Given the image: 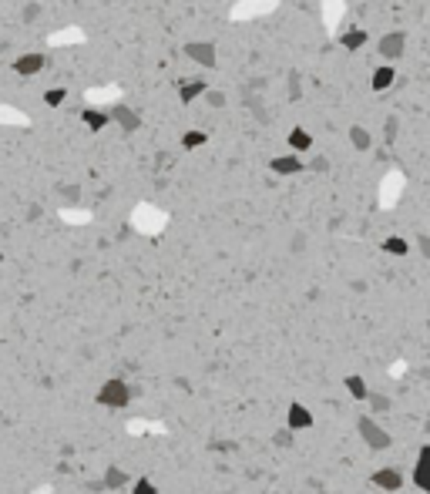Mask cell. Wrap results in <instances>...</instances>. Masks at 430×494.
I'll return each instance as SVG.
<instances>
[{
	"label": "cell",
	"mask_w": 430,
	"mask_h": 494,
	"mask_svg": "<svg viewBox=\"0 0 430 494\" xmlns=\"http://www.w3.org/2000/svg\"><path fill=\"white\" fill-rule=\"evenodd\" d=\"M367 31H346V34H339V44L346 47V51H360L363 44H367Z\"/></svg>",
	"instance_id": "obj_16"
},
{
	"label": "cell",
	"mask_w": 430,
	"mask_h": 494,
	"mask_svg": "<svg viewBox=\"0 0 430 494\" xmlns=\"http://www.w3.org/2000/svg\"><path fill=\"white\" fill-rule=\"evenodd\" d=\"M131 390L125 380H105L101 390H98V403L101 407H128Z\"/></svg>",
	"instance_id": "obj_1"
},
{
	"label": "cell",
	"mask_w": 430,
	"mask_h": 494,
	"mask_svg": "<svg viewBox=\"0 0 430 494\" xmlns=\"http://www.w3.org/2000/svg\"><path fill=\"white\" fill-rule=\"evenodd\" d=\"M370 81H374V91H387L393 81H397V71H393V64H380Z\"/></svg>",
	"instance_id": "obj_12"
},
{
	"label": "cell",
	"mask_w": 430,
	"mask_h": 494,
	"mask_svg": "<svg viewBox=\"0 0 430 494\" xmlns=\"http://www.w3.org/2000/svg\"><path fill=\"white\" fill-rule=\"evenodd\" d=\"M44 64H47V57L38 54V51H34V54H20V57H14V75H20V77L40 75Z\"/></svg>",
	"instance_id": "obj_6"
},
{
	"label": "cell",
	"mask_w": 430,
	"mask_h": 494,
	"mask_svg": "<svg viewBox=\"0 0 430 494\" xmlns=\"http://www.w3.org/2000/svg\"><path fill=\"white\" fill-rule=\"evenodd\" d=\"M202 98H206L212 108H225V95H222V91H208V88H206V95H202Z\"/></svg>",
	"instance_id": "obj_24"
},
{
	"label": "cell",
	"mask_w": 430,
	"mask_h": 494,
	"mask_svg": "<svg viewBox=\"0 0 430 494\" xmlns=\"http://www.w3.org/2000/svg\"><path fill=\"white\" fill-rule=\"evenodd\" d=\"M286 141H289V148H293V152H309V148H313V134L306 132V128H293V132H289V138H286Z\"/></svg>",
	"instance_id": "obj_13"
},
{
	"label": "cell",
	"mask_w": 430,
	"mask_h": 494,
	"mask_svg": "<svg viewBox=\"0 0 430 494\" xmlns=\"http://www.w3.org/2000/svg\"><path fill=\"white\" fill-rule=\"evenodd\" d=\"M387 134H390V138L397 134V118H390V121H387Z\"/></svg>",
	"instance_id": "obj_26"
},
{
	"label": "cell",
	"mask_w": 430,
	"mask_h": 494,
	"mask_svg": "<svg viewBox=\"0 0 430 494\" xmlns=\"http://www.w3.org/2000/svg\"><path fill=\"white\" fill-rule=\"evenodd\" d=\"M302 169H306V165H302L300 152H289V155H276V158H272V162H269V171H272V175H300Z\"/></svg>",
	"instance_id": "obj_5"
},
{
	"label": "cell",
	"mask_w": 430,
	"mask_h": 494,
	"mask_svg": "<svg viewBox=\"0 0 430 494\" xmlns=\"http://www.w3.org/2000/svg\"><path fill=\"white\" fill-rule=\"evenodd\" d=\"M40 14V7L38 3H31V7H24V20H34Z\"/></svg>",
	"instance_id": "obj_25"
},
{
	"label": "cell",
	"mask_w": 430,
	"mask_h": 494,
	"mask_svg": "<svg viewBox=\"0 0 430 494\" xmlns=\"http://www.w3.org/2000/svg\"><path fill=\"white\" fill-rule=\"evenodd\" d=\"M404 47H407V38H404V31H387L383 38L376 40V51H380V57H383L387 64H393L397 57H404Z\"/></svg>",
	"instance_id": "obj_2"
},
{
	"label": "cell",
	"mask_w": 430,
	"mask_h": 494,
	"mask_svg": "<svg viewBox=\"0 0 430 494\" xmlns=\"http://www.w3.org/2000/svg\"><path fill=\"white\" fill-rule=\"evenodd\" d=\"M0 259H3V256H0Z\"/></svg>",
	"instance_id": "obj_27"
},
{
	"label": "cell",
	"mask_w": 430,
	"mask_h": 494,
	"mask_svg": "<svg viewBox=\"0 0 430 494\" xmlns=\"http://www.w3.org/2000/svg\"><path fill=\"white\" fill-rule=\"evenodd\" d=\"M350 145H353L356 152H367L374 145V134L367 132L363 125H350Z\"/></svg>",
	"instance_id": "obj_14"
},
{
	"label": "cell",
	"mask_w": 430,
	"mask_h": 494,
	"mask_svg": "<svg viewBox=\"0 0 430 494\" xmlns=\"http://www.w3.org/2000/svg\"><path fill=\"white\" fill-rule=\"evenodd\" d=\"M356 427H360V438L367 440L370 447H376V451H387V447H390V434H387L374 417H360Z\"/></svg>",
	"instance_id": "obj_3"
},
{
	"label": "cell",
	"mask_w": 430,
	"mask_h": 494,
	"mask_svg": "<svg viewBox=\"0 0 430 494\" xmlns=\"http://www.w3.org/2000/svg\"><path fill=\"white\" fill-rule=\"evenodd\" d=\"M413 484L424 491L427 488V447H420V454H417V464H413Z\"/></svg>",
	"instance_id": "obj_15"
},
{
	"label": "cell",
	"mask_w": 430,
	"mask_h": 494,
	"mask_svg": "<svg viewBox=\"0 0 430 494\" xmlns=\"http://www.w3.org/2000/svg\"><path fill=\"white\" fill-rule=\"evenodd\" d=\"M105 484H108V488H125V484H128V474H125L121 468H112V471L105 474Z\"/></svg>",
	"instance_id": "obj_21"
},
{
	"label": "cell",
	"mask_w": 430,
	"mask_h": 494,
	"mask_svg": "<svg viewBox=\"0 0 430 494\" xmlns=\"http://www.w3.org/2000/svg\"><path fill=\"white\" fill-rule=\"evenodd\" d=\"M383 252H390V256H407V252H410V242H407L404 236H390V239H383Z\"/></svg>",
	"instance_id": "obj_18"
},
{
	"label": "cell",
	"mask_w": 430,
	"mask_h": 494,
	"mask_svg": "<svg viewBox=\"0 0 430 494\" xmlns=\"http://www.w3.org/2000/svg\"><path fill=\"white\" fill-rule=\"evenodd\" d=\"M346 390H350V397L353 400H367V394H370V390H367V380H363V377H346Z\"/></svg>",
	"instance_id": "obj_19"
},
{
	"label": "cell",
	"mask_w": 430,
	"mask_h": 494,
	"mask_svg": "<svg viewBox=\"0 0 430 494\" xmlns=\"http://www.w3.org/2000/svg\"><path fill=\"white\" fill-rule=\"evenodd\" d=\"M206 141H208V134L202 132V128H188V132L182 134V148H185V152L188 148H202Z\"/></svg>",
	"instance_id": "obj_17"
},
{
	"label": "cell",
	"mask_w": 430,
	"mask_h": 494,
	"mask_svg": "<svg viewBox=\"0 0 430 494\" xmlns=\"http://www.w3.org/2000/svg\"><path fill=\"white\" fill-rule=\"evenodd\" d=\"M206 81H202V77H192V81H182V84H178V98H182V101H195V98H202L206 95Z\"/></svg>",
	"instance_id": "obj_11"
},
{
	"label": "cell",
	"mask_w": 430,
	"mask_h": 494,
	"mask_svg": "<svg viewBox=\"0 0 430 494\" xmlns=\"http://www.w3.org/2000/svg\"><path fill=\"white\" fill-rule=\"evenodd\" d=\"M286 427H289V431H309V427H313V414H309V407L293 403V407L286 410Z\"/></svg>",
	"instance_id": "obj_8"
},
{
	"label": "cell",
	"mask_w": 430,
	"mask_h": 494,
	"mask_svg": "<svg viewBox=\"0 0 430 494\" xmlns=\"http://www.w3.org/2000/svg\"><path fill=\"white\" fill-rule=\"evenodd\" d=\"M108 118H112V121H118V128H121V132H138V125H141V118H138V114L131 111L128 105H114L112 111H108Z\"/></svg>",
	"instance_id": "obj_7"
},
{
	"label": "cell",
	"mask_w": 430,
	"mask_h": 494,
	"mask_svg": "<svg viewBox=\"0 0 430 494\" xmlns=\"http://www.w3.org/2000/svg\"><path fill=\"white\" fill-rule=\"evenodd\" d=\"M185 57L188 61H195L199 68H215V44L212 40H188L185 44Z\"/></svg>",
	"instance_id": "obj_4"
},
{
	"label": "cell",
	"mask_w": 430,
	"mask_h": 494,
	"mask_svg": "<svg viewBox=\"0 0 430 494\" xmlns=\"http://www.w3.org/2000/svg\"><path fill=\"white\" fill-rule=\"evenodd\" d=\"M374 484L380 491H400V488H404V474H400L397 468H380L374 474Z\"/></svg>",
	"instance_id": "obj_9"
},
{
	"label": "cell",
	"mask_w": 430,
	"mask_h": 494,
	"mask_svg": "<svg viewBox=\"0 0 430 494\" xmlns=\"http://www.w3.org/2000/svg\"><path fill=\"white\" fill-rule=\"evenodd\" d=\"M131 494H158V488L151 484L148 477H138V481L131 484Z\"/></svg>",
	"instance_id": "obj_22"
},
{
	"label": "cell",
	"mask_w": 430,
	"mask_h": 494,
	"mask_svg": "<svg viewBox=\"0 0 430 494\" xmlns=\"http://www.w3.org/2000/svg\"><path fill=\"white\" fill-rule=\"evenodd\" d=\"M81 121L88 125V132L98 134L101 128H108L112 118H108V111H101V108H84V111H81Z\"/></svg>",
	"instance_id": "obj_10"
},
{
	"label": "cell",
	"mask_w": 430,
	"mask_h": 494,
	"mask_svg": "<svg viewBox=\"0 0 430 494\" xmlns=\"http://www.w3.org/2000/svg\"><path fill=\"white\" fill-rule=\"evenodd\" d=\"M64 101H68V88H47L44 91V105L47 108H61Z\"/></svg>",
	"instance_id": "obj_20"
},
{
	"label": "cell",
	"mask_w": 430,
	"mask_h": 494,
	"mask_svg": "<svg viewBox=\"0 0 430 494\" xmlns=\"http://www.w3.org/2000/svg\"><path fill=\"white\" fill-rule=\"evenodd\" d=\"M367 400L374 410H390V397H383V394H367Z\"/></svg>",
	"instance_id": "obj_23"
}]
</instances>
